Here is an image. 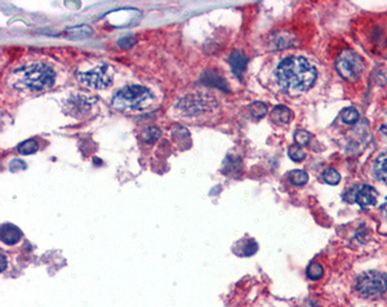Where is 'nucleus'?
Returning <instances> with one entry per match:
<instances>
[{
  "label": "nucleus",
  "mask_w": 387,
  "mask_h": 307,
  "mask_svg": "<svg viewBox=\"0 0 387 307\" xmlns=\"http://www.w3.org/2000/svg\"><path fill=\"white\" fill-rule=\"evenodd\" d=\"M266 112H267V107L262 102H255L253 105H250V114L256 119H261L262 117H265Z\"/></svg>",
  "instance_id": "obj_24"
},
{
  "label": "nucleus",
  "mask_w": 387,
  "mask_h": 307,
  "mask_svg": "<svg viewBox=\"0 0 387 307\" xmlns=\"http://www.w3.org/2000/svg\"><path fill=\"white\" fill-rule=\"evenodd\" d=\"M0 238L7 245H13V244L18 243L21 240L22 231L17 226L12 225V223H4L0 227Z\"/></svg>",
  "instance_id": "obj_10"
},
{
  "label": "nucleus",
  "mask_w": 387,
  "mask_h": 307,
  "mask_svg": "<svg viewBox=\"0 0 387 307\" xmlns=\"http://www.w3.org/2000/svg\"><path fill=\"white\" fill-rule=\"evenodd\" d=\"M56 82V72L45 64H34L16 70L12 75V84L18 89H29L32 92L51 88Z\"/></svg>",
  "instance_id": "obj_2"
},
{
  "label": "nucleus",
  "mask_w": 387,
  "mask_h": 307,
  "mask_svg": "<svg viewBox=\"0 0 387 307\" xmlns=\"http://www.w3.org/2000/svg\"><path fill=\"white\" fill-rule=\"evenodd\" d=\"M289 181L296 186H303L307 183L308 176L305 170H292L289 173Z\"/></svg>",
  "instance_id": "obj_17"
},
{
  "label": "nucleus",
  "mask_w": 387,
  "mask_h": 307,
  "mask_svg": "<svg viewBox=\"0 0 387 307\" xmlns=\"http://www.w3.org/2000/svg\"><path fill=\"white\" fill-rule=\"evenodd\" d=\"M276 76L289 92H303L315 82L316 70L303 57H288L279 64Z\"/></svg>",
  "instance_id": "obj_1"
},
{
  "label": "nucleus",
  "mask_w": 387,
  "mask_h": 307,
  "mask_svg": "<svg viewBox=\"0 0 387 307\" xmlns=\"http://www.w3.org/2000/svg\"><path fill=\"white\" fill-rule=\"evenodd\" d=\"M306 274H307L308 278L313 279V280H319V279L323 278L324 268H323V266L320 265V263L313 262V263H310V265H308L307 270H306Z\"/></svg>",
  "instance_id": "obj_19"
},
{
  "label": "nucleus",
  "mask_w": 387,
  "mask_h": 307,
  "mask_svg": "<svg viewBox=\"0 0 387 307\" xmlns=\"http://www.w3.org/2000/svg\"><path fill=\"white\" fill-rule=\"evenodd\" d=\"M374 175L378 180L383 181L384 183H387V152L381 154L378 158L376 159L373 165Z\"/></svg>",
  "instance_id": "obj_12"
},
{
  "label": "nucleus",
  "mask_w": 387,
  "mask_h": 307,
  "mask_svg": "<svg viewBox=\"0 0 387 307\" xmlns=\"http://www.w3.org/2000/svg\"><path fill=\"white\" fill-rule=\"evenodd\" d=\"M364 45L373 54L387 53V18L366 20V25L361 29Z\"/></svg>",
  "instance_id": "obj_4"
},
{
  "label": "nucleus",
  "mask_w": 387,
  "mask_h": 307,
  "mask_svg": "<svg viewBox=\"0 0 387 307\" xmlns=\"http://www.w3.org/2000/svg\"><path fill=\"white\" fill-rule=\"evenodd\" d=\"M323 180L325 181L328 185H338L341 181V176L340 173L337 172L336 169H333V168H328V169H325L323 172Z\"/></svg>",
  "instance_id": "obj_20"
},
{
  "label": "nucleus",
  "mask_w": 387,
  "mask_h": 307,
  "mask_svg": "<svg viewBox=\"0 0 387 307\" xmlns=\"http://www.w3.org/2000/svg\"><path fill=\"white\" fill-rule=\"evenodd\" d=\"M243 244H244V246L241 248L240 252H238V254H240V256H244V257H249V256H252L253 253H256L257 252V243H256L255 240H252V239H248V240H244L243 241Z\"/></svg>",
  "instance_id": "obj_21"
},
{
  "label": "nucleus",
  "mask_w": 387,
  "mask_h": 307,
  "mask_svg": "<svg viewBox=\"0 0 387 307\" xmlns=\"http://www.w3.org/2000/svg\"><path fill=\"white\" fill-rule=\"evenodd\" d=\"M162 136V130L157 127H149L143 130L142 138L145 142L147 143H154L159 140V137Z\"/></svg>",
  "instance_id": "obj_18"
},
{
  "label": "nucleus",
  "mask_w": 387,
  "mask_h": 307,
  "mask_svg": "<svg viewBox=\"0 0 387 307\" xmlns=\"http://www.w3.org/2000/svg\"><path fill=\"white\" fill-rule=\"evenodd\" d=\"M247 64H248L247 57H245L244 53H241L240 50H235L234 53H231V56H230L231 69H233V72L238 78H240L241 75H243L245 67H247Z\"/></svg>",
  "instance_id": "obj_11"
},
{
  "label": "nucleus",
  "mask_w": 387,
  "mask_h": 307,
  "mask_svg": "<svg viewBox=\"0 0 387 307\" xmlns=\"http://www.w3.org/2000/svg\"><path fill=\"white\" fill-rule=\"evenodd\" d=\"M0 258H2V267H0V270L4 271L7 267V258H6V256H4V254H0Z\"/></svg>",
  "instance_id": "obj_29"
},
{
  "label": "nucleus",
  "mask_w": 387,
  "mask_h": 307,
  "mask_svg": "<svg viewBox=\"0 0 387 307\" xmlns=\"http://www.w3.org/2000/svg\"><path fill=\"white\" fill-rule=\"evenodd\" d=\"M202 82L204 83V84L209 85V87L222 88V89H225L226 92L228 90V87H227V84H226L225 79L221 78L220 75L215 71H205L202 76Z\"/></svg>",
  "instance_id": "obj_13"
},
{
  "label": "nucleus",
  "mask_w": 387,
  "mask_h": 307,
  "mask_svg": "<svg viewBox=\"0 0 387 307\" xmlns=\"http://www.w3.org/2000/svg\"><path fill=\"white\" fill-rule=\"evenodd\" d=\"M341 118H342V122L346 123V124H355L359 119V112L354 107H349V109L343 110Z\"/></svg>",
  "instance_id": "obj_22"
},
{
  "label": "nucleus",
  "mask_w": 387,
  "mask_h": 307,
  "mask_svg": "<svg viewBox=\"0 0 387 307\" xmlns=\"http://www.w3.org/2000/svg\"><path fill=\"white\" fill-rule=\"evenodd\" d=\"M37 148H39V146H37V142L35 140H26L17 146V150L22 155H31V154L36 152Z\"/></svg>",
  "instance_id": "obj_16"
},
{
  "label": "nucleus",
  "mask_w": 387,
  "mask_h": 307,
  "mask_svg": "<svg viewBox=\"0 0 387 307\" xmlns=\"http://www.w3.org/2000/svg\"><path fill=\"white\" fill-rule=\"evenodd\" d=\"M134 44L136 39H133V37H123V39L119 40V47L123 48V49H129Z\"/></svg>",
  "instance_id": "obj_28"
},
{
  "label": "nucleus",
  "mask_w": 387,
  "mask_h": 307,
  "mask_svg": "<svg viewBox=\"0 0 387 307\" xmlns=\"http://www.w3.org/2000/svg\"><path fill=\"white\" fill-rule=\"evenodd\" d=\"M292 118V112L286 106L283 105H279V106L274 107V110L271 111V119L276 123H280V124H286L289 123Z\"/></svg>",
  "instance_id": "obj_14"
},
{
  "label": "nucleus",
  "mask_w": 387,
  "mask_h": 307,
  "mask_svg": "<svg viewBox=\"0 0 387 307\" xmlns=\"http://www.w3.org/2000/svg\"><path fill=\"white\" fill-rule=\"evenodd\" d=\"M25 168H26V164L20 159L12 160L11 164H9V169H11L12 172H18V170L25 169Z\"/></svg>",
  "instance_id": "obj_27"
},
{
  "label": "nucleus",
  "mask_w": 387,
  "mask_h": 307,
  "mask_svg": "<svg viewBox=\"0 0 387 307\" xmlns=\"http://www.w3.org/2000/svg\"><path fill=\"white\" fill-rule=\"evenodd\" d=\"M311 136L310 133L306 132V130H297L295 135V141L297 142L298 146H303L310 141Z\"/></svg>",
  "instance_id": "obj_26"
},
{
  "label": "nucleus",
  "mask_w": 387,
  "mask_h": 307,
  "mask_svg": "<svg viewBox=\"0 0 387 307\" xmlns=\"http://www.w3.org/2000/svg\"><path fill=\"white\" fill-rule=\"evenodd\" d=\"M152 94L150 90L141 85H129L120 89L112 97L111 105L120 111H138L150 106Z\"/></svg>",
  "instance_id": "obj_3"
},
{
  "label": "nucleus",
  "mask_w": 387,
  "mask_h": 307,
  "mask_svg": "<svg viewBox=\"0 0 387 307\" xmlns=\"http://www.w3.org/2000/svg\"><path fill=\"white\" fill-rule=\"evenodd\" d=\"M217 105L216 98L208 93H192L180 100L177 110L185 117H199L209 112Z\"/></svg>",
  "instance_id": "obj_5"
},
{
  "label": "nucleus",
  "mask_w": 387,
  "mask_h": 307,
  "mask_svg": "<svg viewBox=\"0 0 387 307\" xmlns=\"http://www.w3.org/2000/svg\"><path fill=\"white\" fill-rule=\"evenodd\" d=\"M273 44L276 50L284 49V48L292 47L295 44V39L288 32H279V34L275 35V39H273Z\"/></svg>",
  "instance_id": "obj_15"
},
{
  "label": "nucleus",
  "mask_w": 387,
  "mask_h": 307,
  "mask_svg": "<svg viewBox=\"0 0 387 307\" xmlns=\"http://www.w3.org/2000/svg\"><path fill=\"white\" fill-rule=\"evenodd\" d=\"M70 35L75 39H80V37H87L90 35V29L87 26H82V27H75V29L70 30Z\"/></svg>",
  "instance_id": "obj_25"
},
{
  "label": "nucleus",
  "mask_w": 387,
  "mask_h": 307,
  "mask_svg": "<svg viewBox=\"0 0 387 307\" xmlns=\"http://www.w3.org/2000/svg\"><path fill=\"white\" fill-rule=\"evenodd\" d=\"M336 69L345 80L356 82L360 79L364 70H365V62L356 52L346 49L337 59Z\"/></svg>",
  "instance_id": "obj_6"
},
{
  "label": "nucleus",
  "mask_w": 387,
  "mask_h": 307,
  "mask_svg": "<svg viewBox=\"0 0 387 307\" xmlns=\"http://www.w3.org/2000/svg\"><path fill=\"white\" fill-rule=\"evenodd\" d=\"M381 132L387 137V122H384L381 127Z\"/></svg>",
  "instance_id": "obj_30"
},
{
  "label": "nucleus",
  "mask_w": 387,
  "mask_h": 307,
  "mask_svg": "<svg viewBox=\"0 0 387 307\" xmlns=\"http://www.w3.org/2000/svg\"><path fill=\"white\" fill-rule=\"evenodd\" d=\"M356 289L365 297H376L387 292V276L378 271H368L359 276Z\"/></svg>",
  "instance_id": "obj_7"
},
{
  "label": "nucleus",
  "mask_w": 387,
  "mask_h": 307,
  "mask_svg": "<svg viewBox=\"0 0 387 307\" xmlns=\"http://www.w3.org/2000/svg\"><path fill=\"white\" fill-rule=\"evenodd\" d=\"M347 195H351V203H358L360 207H372L377 203V198H378V193L374 187L368 185H361L358 187H354Z\"/></svg>",
  "instance_id": "obj_9"
},
{
  "label": "nucleus",
  "mask_w": 387,
  "mask_h": 307,
  "mask_svg": "<svg viewBox=\"0 0 387 307\" xmlns=\"http://www.w3.org/2000/svg\"><path fill=\"white\" fill-rule=\"evenodd\" d=\"M76 79L80 84L92 89H105L111 85V75L109 74V66L106 65L87 72H76Z\"/></svg>",
  "instance_id": "obj_8"
},
{
  "label": "nucleus",
  "mask_w": 387,
  "mask_h": 307,
  "mask_svg": "<svg viewBox=\"0 0 387 307\" xmlns=\"http://www.w3.org/2000/svg\"><path fill=\"white\" fill-rule=\"evenodd\" d=\"M288 154H289V158H291L293 162H302V160L306 158V154L303 152L301 146H298V145L291 146L288 150Z\"/></svg>",
  "instance_id": "obj_23"
}]
</instances>
